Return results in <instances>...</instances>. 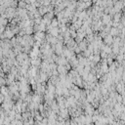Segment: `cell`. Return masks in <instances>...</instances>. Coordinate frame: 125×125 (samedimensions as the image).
I'll return each mask as SVG.
<instances>
[{
  "label": "cell",
  "mask_w": 125,
  "mask_h": 125,
  "mask_svg": "<svg viewBox=\"0 0 125 125\" xmlns=\"http://www.w3.org/2000/svg\"><path fill=\"white\" fill-rule=\"evenodd\" d=\"M52 28H58L59 27V22H58V20L56 19V18H54V19H52V21H51V24H50Z\"/></svg>",
  "instance_id": "obj_8"
},
{
  "label": "cell",
  "mask_w": 125,
  "mask_h": 125,
  "mask_svg": "<svg viewBox=\"0 0 125 125\" xmlns=\"http://www.w3.org/2000/svg\"><path fill=\"white\" fill-rule=\"evenodd\" d=\"M3 34H4V36H5V39H11L12 37L15 36V35L13 34V32H12V30H11V29H10L9 27H7V28L5 29Z\"/></svg>",
  "instance_id": "obj_2"
},
{
  "label": "cell",
  "mask_w": 125,
  "mask_h": 125,
  "mask_svg": "<svg viewBox=\"0 0 125 125\" xmlns=\"http://www.w3.org/2000/svg\"><path fill=\"white\" fill-rule=\"evenodd\" d=\"M56 70H57V72H58L59 74H65V75H66L67 72H68V71L66 69L65 66H58Z\"/></svg>",
  "instance_id": "obj_4"
},
{
  "label": "cell",
  "mask_w": 125,
  "mask_h": 125,
  "mask_svg": "<svg viewBox=\"0 0 125 125\" xmlns=\"http://www.w3.org/2000/svg\"><path fill=\"white\" fill-rule=\"evenodd\" d=\"M26 6H27V3L23 1V0H21V1H18V8L20 9H26Z\"/></svg>",
  "instance_id": "obj_7"
},
{
  "label": "cell",
  "mask_w": 125,
  "mask_h": 125,
  "mask_svg": "<svg viewBox=\"0 0 125 125\" xmlns=\"http://www.w3.org/2000/svg\"><path fill=\"white\" fill-rule=\"evenodd\" d=\"M109 34H110V35H111L112 37H116V36H118V34H119V30H118L117 29H115V28H112V27H111Z\"/></svg>",
  "instance_id": "obj_5"
},
{
  "label": "cell",
  "mask_w": 125,
  "mask_h": 125,
  "mask_svg": "<svg viewBox=\"0 0 125 125\" xmlns=\"http://www.w3.org/2000/svg\"><path fill=\"white\" fill-rule=\"evenodd\" d=\"M0 94L3 95L4 97L8 96V95H9V90H8V87H6V86H1V88H0Z\"/></svg>",
  "instance_id": "obj_6"
},
{
  "label": "cell",
  "mask_w": 125,
  "mask_h": 125,
  "mask_svg": "<svg viewBox=\"0 0 125 125\" xmlns=\"http://www.w3.org/2000/svg\"><path fill=\"white\" fill-rule=\"evenodd\" d=\"M2 56H3V51H2V48L0 47V58H2Z\"/></svg>",
  "instance_id": "obj_9"
},
{
  "label": "cell",
  "mask_w": 125,
  "mask_h": 125,
  "mask_svg": "<svg viewBox=\"0 0 125 125\" xmlns=\"http://www.w3.org/2000/svg\"><path fill=\"white\" fill-rule=\"evenodd\" d=\"M103 39H104V40H103V43H104V44H106V45H108V46H111L112 41H113V37H112L111 35L107 34Z\"/></svg>",
  "instance_id": "obj_1"
},
{
  "label": "cell",
  "mask_w": 125,
  "mask_h": 125,
  "mask_svg": "<svg viewBox=\"0 0 125 125\" xmlns=\"http://www.w3.org/2000/svg\"><path fill=\"white\" fill-rule=\"evenodd\" d=\"M78 47H79V49H80V51L81 52H83V51H85V50L87 49V45H88V43H87V41L85 40V39H83L81 42H79L78 44Z\"/></svg>",
  "instance_id": "obj_3"
}]
</instances>
